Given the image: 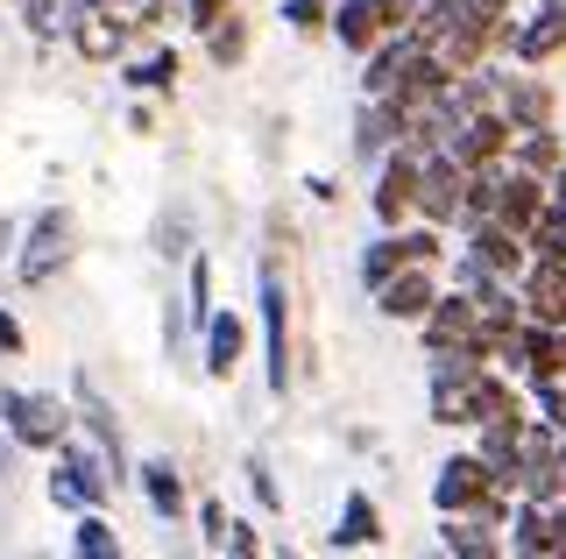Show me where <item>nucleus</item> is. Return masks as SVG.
Instances as JSON below:
<instances>
[{"label":"nucleus","mask_w":566,"mask_h":559,"mask_svg":"<svg viewBox=\"0 0 566 559\" xmlns=\"http://www.w3.org/2000/svg\"><path fill=\"white\" fill-rule=\"evenodd\" d=\"M114 461L106 453H85V446H57V467H50V503H64V510H93L106 503V488H114Z\"/></svg>","instance_id":"1"},{"label":"nucleus","mask_w":566,"mask_h":559,"mask_svg":"<svg viewBox=\"0 0 566 559\" xmlns=\"http://www.w3.org/2000/svg\"><path fill=\"white\" fill-rule=\"evenodd\" d=\"M0 418H8L14 446H50L57 453L71 440V411L57 397H29V390H8V382H0Z\"/></svg>","instance_id":"2"},{"label":"nucleus","mask_w":566,"mask_h":559,"mask_svg":"<svg viewBox=\"0 0 566 559\" xmlns=\"http://www.w3.org/2000/svg\"><path fill=\"white\" fill-rule=\"evenodd\" d=\"M262 347H270V390H291V298H283V270L262 262Z\"/></svg>","instance_id":"3"},{"label":"nucleus","mask_w":566,"mask_h":559,"mask_svg":"<svg viewBox=\"0 0 566 559\" xmlns=\"http://www.w3.org/2000/svg\"><path fill=\"white\" fill-rule=\"evenodd\" d=\"M460 184H468V170H460L447 149H418V213H424V226L460 220Z\"/></svg>","instance_id":"4"},{"label":"nucleus","mask_w":566,"mask_h":559,"mask_svg":"<svg viewBox=\"0 0 566 559\" xmlns=\"http://www.w3.org/2000/svg\"><path fill=\"white\" fill-rule=\"evenodd\" d=\"M510 135H517V128H510L503 114H489V107H482V114L453 120V135H447V143H439V149H447L460 170H482V164H495V156L510 149Z\"/></svg>","instance_id":"5"},{"label":"nucleus","mask_w":566,"mask_h":559,"mask_svg":"<svg viewBox=\"0 0 566 559\" xmlns=\"http://www.w3.org/2000/svg\"><path fill=\"white\" fill-rule=\"evenodd\" d=\"M517 488L531 503H566V467H559V432H531L524 425V467H517Z\"/></svg>","instance_id":"6"},{"label":"nucleus","mask_w":566,"mask_h":559,"mask_svg":"<svg viewBox=\"0 0 566 559\" xmlns=\"http://www.w3.org/2000/svg\"><path fill=\"white\" fill-rule=\"evenodd\" d=\"M489 488H503V482H495V467L482 461V453H453V461L439 467V482H432V503L447 517H460V510H474Z\"/></svg>","instance_id":"7"},{"label":"nucleus","mask_w":566,"mask_h":559,"mask_svg":"<svg viewBox=\"0 0 566 559\" xmlns=\"http://www.w3.org/2000/svg\"><path fill=\"white\" fill-rule=\"evenodd\" d=\"M432 255H439V234H432V226H418V234H382L376 249L361 255V284L382 291L397 270H411V262H432Z\"/></svg>","instance_id":"8"},{"label":"nucleus","mask_w":566,"mask_h":559,"mask_svg":"<svg viewBox=\"0 0 566 559\" xmlns=\"http://www.w3.org/2000/svg\"><path fill=\"white\" fill-rule=\"evenodd\" d=\"M64 255H71V213L57 205V213H43L29 226V255L14 262V270H22V284H50V276L64 270Z\"/></svg>","instance_id":"9"},{"label":"nucleus","mask_w":566,"mask_h":559,"mask_svg":"<svg viewBox=\"0 0 566 559\" xmlns=\"http://www.w3.org/2000/svg\"><path fill=\"white\" fill-rule=\"evenodd\" d=\"M71 43H78V57H85V64H114L120 50H128V22H120L106 0H85L78 22H71Z\"/></svg>","instance_id":"10"},{"label":"nucleus","mask_w":566,"mask_h":559,"mask_svg":"<svg viewBox=\"0 0 566 559\" xmlns=\"http://www.w3.org/2000/svg\"><path fill=\"white\" fill-rule=\"evenodd\" d=\"M439 298V284H432V262H411V270H397L389 284L376 291V312L382 319H403V326H418L424 312H432Z\"/></svg>","instance_id":"11"},{"label":"nucleus","mask_w":566,"mask_h":559,"mask_svg":"<svg viewBox=\"0 0 566 559\" xmlns=\"http://www.w3.org/2000/svg\"><path fill=\"white\" fill-rule=\"evenodd\" d=\"M489 85H495V93H489V99H495V114H503L517 135L553 120V93H545L538 78H510V72H503V78H489Z\"/></svg>","instance_id":"12"},{"label":"nucleus","mask_w":566,"mask_h":559,"mask_svg":"<svg viewBox=\"0 0 566 559\" xmlns=\"http://www.w3.org/2000/svg\"><path fill=\"white\" fill-rule=\"evenodd\" d=\"M403 213H418V149H411V143H403V149L382 164V184H376V220L397 226Z\"/></svg>","instance_id":"13"},{"label":"nucleus","mask_w":566,"mask_h":559,"mask_svg":"<svg viewBox=\"0 0 566 559\" xmlns=\"http://www.w3.org/2000/svg\"><path fill=\"white\" fill-rule=\"evenodd\" d=\"M424 57V36H418V29L411 22H403V29H389V43L376 50V57H368V93H397V85L403 78H411V64Z\"/></svg>","instance_id":"14"},{"label":"nucleus","mask_w":566,"mask_h":559,"mask_svg":"<svg viewBox=\"0 0 566 559\" xmlns=\"http://www.w3.org/2000/svg\"><path fill=\"white\" fill-rule=\"evenodd\" d=\"M424 347H460V340H482V319H474V298L468 291H453V298H432V312H424ZM489 347V340H482Z\"/></svg>","instance_id":"15"},{"label":"nucleus","mask_w":566,"mask_h":559,"mask_svg":"<svg viewBox=\"0 0 566 559\" xmlns=\"http://www.w3.org/2000/svg\"><path fill=\"white\" fill-rule=\"evenodd\" d=\"M468 262H474V270H489V276H510V284H517V270H524V234H510L503 220H482V226H474V241H468Z\"/></svg>","instance_id":"16"},{"label":"nucleus","mask_w":566,"mask_h":559,"mask_svg":"<svg viewBox=\"0 0 566 559\" xmlns=\"http://www.w3.org/2000/svg\"><path fill=\"white\" fill-rule=\"evenodd\" d=\"M510 50H517V64H545L553 50H566V0H545L524 29H510Z\"/></svg>","instance_id":"17"},{"label":"nucleus","mask_w":566,"mask_h":559,"mask_svg":"<svg viewBox=\"0 0 566 559\" xmlns=\"http://www.w3.org/2000/svg\"><path fill=\"white\" fill-rule=\"evenodd\" d=\"M545 213V178H531V170H510L503 178V199H495V220L510 226V234H531Z\"/></svg>","instance_id":"18"},{"label":"nucleus","mask_w":566,"mask_h":559,"mask_svg":"<svg viewBox=\"0 0 566 559\" xmlns=\"http://www.w3.org/2000/svg\"><path fill=\"white\" fill-rule=\"evenodd\" d=\"M439 546H447L453 559H503V538H495V524H489V517H474V510L447 517V531H439Z\"/></svg>","instance_id":"19"},{"label":"nucleus","mask_w":566,"mask_h":559,"mask_svg":"<svg viewBox=\"0 0 566 559\" xmlns=\"http://www.w3.org/2000/svg\"><path fill=\"white\" fill-rule=\"evenodd\" d=\"M135 482H142V496H149V510L177 524L185 517V482H177V467H170V453H156V461H142L135 467Z\"/></svg>","instance_id":"20"},{"label":"nucleus","mask_w":566,"mask_h":559,"mask_svg":"<svg viewBox=\"0 0 566 559\" xmlns=\"http://www.w3.org/2000/svg\"><path fill=\"white\" fill-rule=\"evenodd\" d=\"M333 36H340V50H376L389 36V22H382L376 0H340L333 8Z\"/></svg>","instance_id":"21"},{"label":"nucleus","mask_w":566,"mask_h":559,"mask_svg":"<svg viewBox=\"0 0 566 559\" xmlns=\"http://www.w3.org/2000/svg\"><path fill=\"white\" fill-rule=\"evenodd\" d=\"M524 305H531V319L559 326V312H566V262H545L538 255V270L524 276Z\"/></svg>","instance_id":"22"},{"label":"nucleus","mask_w":566,"mask_h":559,"mask_svg":"<svg viewBox=\"0 0 566 559\" xmlns=\"http://www.w3.org/2000/svg\"><path fill=\"white\" fill-rule=\"evenodd\" d=\"M241 340H248V326L234 319V312H212L206 319V376H234V361H241Z\"/></svg>","instance_id":"23"},{"label":"nucleus","mask_w":566,"mask_h":559,"mask_svg":"<svg viewBox=\"0 0 566 559\" xmlns=\"http://www.w3.org/2000/svg\"><path fill=\"white\" fill-rule=\"evenodd\" d=\"M78 411H85V425H93L99 453H106V461H114V475L128 482V467H120V425H114V411L99 404V390H93V382H85V376H78Z\"/></svg>","instance_id":"24"},{"label":"nucleus","mask_w":566,"mask_h":559,"mask_svg":"<svg viewBox=\"0 0 566 559\" xmlns=\"http://www.w3.org/2000/svg\"><path fill=\"white\" fill-rule=\"evenodd\" d=\"M389 143H403V128H397V107L368 93V107H361V128H354V149H361V156H382Z\"/></svg>","instance_id":"25"},{"label":"nucleus","mask_w":566,"mask_h":559,"mask_svg":"<svg viewBox=\"0 0 566 559\" xmlns=\"http://www.w3.org/2000/svg\"><path fill=\"white\" fill-rule=\"evenodd\" d=\"M376 503L361 496V488H354V496L340 503V524H333V546H376Z\"/></svg>","instance_id":"26"},{"label":"nucleus","mask_w":566,"mask_h":559,"mask_svg":"<svg viewBox=\"0 0 566 559\" xmlns=\"http://www.w3.org/2000/svg\"><path fill=\"white\" fill-rule=\"evenodd\" d=\"M85 0H22V22L35 36H71V22H78Z\"/></svg>","instance_id":"27"},{"label":"nucleus","mask_w":566,"mask_h":559,"mask_svg":"<svg viewBox=\"0 0 566 559\" xmlns=\"http://www.w3.org/2000/svg\"><path fill=\"white\" fill-rule=\"evenodd\" d=\"M71 559H120V538H114V524L85 510V517H78V531H71Z\"/></svg>","instance_id":"28"},{"label":"nucleus","mask_w":566,"mask_h":559,"mask_svg":"<svg viewBox=\"0 0 566 559\" xmlns=\"http://www.w3.org/2000/svg\"><path fill=\"white\" fill-rule=\"evenodd\" d=\"M524 249H531V255H545V262H566V205L545 199V213H538V226L524 234Z\"/></svg>","instance_id":"29"},{"label":"nucleus","mask_w":566,"mask_h":559,"mask_svg":"<svg viewBox=\"0 0 566 559\" xmlns=\"http://www.w3.org/2000/svg\"><path fill=\"white\" fill-rule=\"evenodd\" d=\"M206 50H212V64L227 72V64H241V57H248V29L234 22V14H220V22L206 29Z\"/></svg>","instance_id":"30"},{"label":"nucleus","mask_w":566,"mask_h":559,"mask_svg":"<svg viewBox=\"0 0 566 559\" xmlns=\"http://www.w3.org/2000/svg\"><path fill=\"white\" fill-rule=\"evenodd\" d=\"M517 170H531V178H553L559 170V143L545 128H524V143H517Z\"/></svg>","instance_id":"31"},{"label":"nucleus","mask_w":566,"mask_h":559,"mask_svg":"<svg viewBox=\"0 0 566 559\" xmlns=\"http://www.w3.org/2000/svg\"><path fill=\"white\" fill-rule=\"evenodd\" d=\"M128 85H135V93H170V85H177V50H156V57L128 64Z\"/></svg>","instance_id":"32"},{"label":"nucleus","mask_w":566,"mask_h":559,"mask_svg":"<svg viewBox=\"0 0 566 559\" xmlns=\"http://www.w3.org/2000/svg\"><path fill=\"white\" fill-rule=\"evenodd\" d=\"M191 326H206L212 319V262L206 255H191V312H185Z\"/></svg>","instance_id":"33"},{"label":"nucleus","mask_w":566,"mask_h":559,"mask_svg":"<svg viewBox=\"0 0 566 559\" xmlns=\"http://www.w3.org/2000/svg\"><path fill=\"white\" fill-rule=\"evenodd\" d=\"M106 8H114L128 29H156V22H170V0H106Z\"/></svg>","instance_id":"34"},{"label":"nucleus","mask_w":566,"mask_h":559,"mask_svg":"<svg viewBox=\"0 0 566 559\" xmlns=\"http://www.w3.org/2000/svg\"><path fill=\"white\" fill-rule=\"evenodd\" d=\"M283 22H291L297 36H312V29L333 22V8H326V0H283Z\"/></svg>","instance_id":"35"},{"label":"nucleus","mask_w":566,"mask_h":559,"mask_svg":"<svg viewBox=\"0 0 566 559\" xmlns=\"http://www.w3.org/2000/svg\"><path fill=\"white\" fill-rule=\"evenodd\" d=\"M538 411H545L553 432H566V382L559 376H538Z\"/></svg>","instance_id":"36"},{"label":"nucleus","mask_w":566,"mask_h":559,"mask_svg":"<svg viewBox=\"0 0 566 559\" xmlns=\"http://www.w3.org/2000/svg\"><path fill=\"white\" fill-rule=\"evenodd\" d=\"M248 488H255L262 510H283V488H276V475H270V461H262V453L248 461Z\"/></svg>","instance_id":"37"},{"label":"nucleus","mask_w":566,"mask_h":559,"mask_svg":"<svg viewBox=\"0 0 566 559\" xmlns=\"http://www.w3.org/2000/svg\"><path fill=\"white\" fill-rule=\"evenodd\" d=\"M199 524H206V546H227V524H234V517H227L220 496H206V503H199Z\"/></svg>","instance_id":"38"},{"label":"nucleus","mask_w":566,"mask_h":559,"mask_svg":"<svg viewBox=\"0 0 566 559\" xmlns=\"http://www.w3.org/2000/svg\"><path fill=\"white\" fill-rule=\"evenodd\" d=\"M376 8H382V22H389V29H403V22H418L432 0H376Z\"/></svg>","instance_id":"39"},{"label":"nucleus","mask_w":566,"mask_h":559,"mask_svg":"<svg viewBox=\"0 0 566 559\" xmlns=\"http://www.w3.org/2000/svg\"><path fill=\"white\" fill-rule=\"evenodd\" d=\"M227 559H262V546H255L248 524H227Z\"/></svg>","instance_id":"40"},{"label":"nucleus","mask_w":566,"mask_h":559,"mask_svg":"<svg viewBox=\"0 0 566 559\" xmlns=\"http://www.w3.org/2000/svg\"><path fill=\"white\" fill-rule=\"evenodd\" d=\"M234 8V0H185V14H191V29H212L220 14Z\"/></svg>","instance_id":"41"},{"label":"nucleus","mask_w":566,"mask_h":559,"mask_svg":"<svg viewBox=\"0 0 566 559\" xmlns=\"http://www.w3.org/2000/svg\"><path fill=\"white\" fill-rule=\"evenodd\" d=\"M185 234H191V226H185V213H177V220H164V234H156V241H164V255H191V249H185Z\"/></svg>","instance_id":"42"},{"label":"nucleus","mask_w":566,"mask_h":559,"mask_svg":"<svg viewBox=\"0 0 566 559\" xmlns=\"http://www.w3.org/2000/svg\"><path fill=\"white\" fill-rule=\"evenodd\" d=\"M0 355H22V326H14L8 305H0Z\"/></svg>","instance_id":"43"},{"label":"nucleus","mask_w":566,"mask_h":559,"mask_svg":"<svg viewBox=\"0 0 566 559\" xmlns=\"http://www.w3.org/2000/svg\"><path fill=\"white\" fill-rule=\"evenodd\" d=\"M545 199H553V205H566V164L553 170V184H545Z\"/></svg>","instance_id":"44"},{"label":"nucleus","mask_w":566,"mask_h":559,"mask_svg":"<svg viewBox=\"0 0 566 559\" xmlns=\"http://www.w3.org/2000/svg\"><path fill=\"white\" fill-rule=\"evenodd\" d=\"M0 475H14V432H0Z\"/></svg>","instance_id":"45"},{"label":"nucleus","mask_w":566,"mask_h":559,"mask_svg":"<svg viewBox=\"0 0 566 559\" xmlns=\"http://www.w3.org/2000/svg\"><path fill=\"white\" fill-rule=\"evenodd\" d=\"M8 249H14V226H8V220H0V262H8Z\"/></svg>","instance_id":"46"},{"label":"nucleus","mask_w":566,"mask_h":559,"mask_svg":"<svg viewBox=\"0 0 566 559\" xmlns=\"http://www.w3.org/2000/svg\"><path fill=\"white\" fill-rule=\"evenodd\" d=\"M270 559H297V552H291V546H276V552H270Z\"/></svg>","instance_id":"47"},{"label":"nucleus","mask_w":566,"mask_h":559,"mask_svg":"<svg viewBox=\"0 0 566 559\" xmlns=\"http://www.w3.org/2000/svg\"><path fill=\"white\" fill-rule=\"evenodd\" d=\"M517 559H553V552H517Z\"/></svg>","instance_id":"48"},{"label":"nucleus","mask_w":566,"mask_h":559,"mask_svg":"<svg viewBox=\"0 0 566 559\" xmlns=\"http://www.w3.org/2000/svg\"><path fill=\"white\" fill-rule=\"evenodd\" d=\"M559 467H566V432H559Z\"/></svg>","instance_id":"49"},{"label":"nucleus","mask_w":566,"mask_h":559,"mask_svg":"<svg viewBox=\"0 0 566 559\" xmlns=\"http://www.w3.org/2000/svg\"><path fill=\"white\" fill-rule=\"evenodd\" d=\"M553 559H566V538H559V546H553Z\"/></svg>","instance_id":"50"},{"label":"nucleus","mask_w":566,"mask_h":559,"mask_svg":"<svg viewBox=\"0 0 566 559\" xmlns=\"http://www.w3.org/2000/svg\"><path fill=\"white\" fill-rule=\"evenodd\" d=\"M559 334H566V312H559Z\"/></svg>","instance_id":"51"}]
</instances>
